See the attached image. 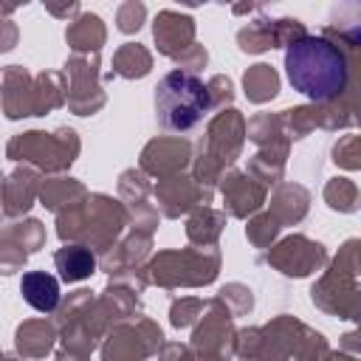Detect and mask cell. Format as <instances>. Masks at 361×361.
<instances>
[{
    "label": "cell",
    "instance_id": "6da1fadb",
    "mask_svg": "<svg viewBox=\"0 0 361 361\" xmlns=\"http://www.w3.org/2000/svg\"><path fill=\"white\" fill-rule=\"evenodd\" d=\"M347 73L350 68L344 51L324 37L305 34L285 51V76L290 87L307 99L324 102L338 96L347 85Z\"/></svg>",
    "mask_w": 361,
    "mask_h": 361
},
{
    "label": "cell",
    "instance_id": "7a4b0ae2",
    "mask_svg": "<svg viewBox=\"0 0 361 361\" xmlns=\"http://www.w3.org/2000/svg\"><path fill=\"white\" fill-rule=\"evenodd\" d=\"M209 113V87L186 71H169L155 87L158 124L175 133L192 130Z\"/></svg>",
    "mask_w": 361,
    "mask_h": 361
},
{
    "label": "cell",
    "instance_id": "3957f363",
    "mask_svg": "<svg viewBox=\"0 0 361 361\" xmlns=\"http://www.w3.org/2000/svg\"><path fill=\"white\" fill-rule=\"evenodd\" d=\"M20 290L25 296V302L39 310V313H51L59 305V282L45 274V271H28L20 279Z\"/></svg>",
    "mask_w": 361,
    "mask_h": 361
}]
</instances>
